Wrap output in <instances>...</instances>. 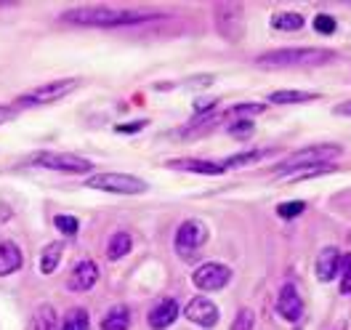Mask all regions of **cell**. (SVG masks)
<instances>
[{
  "label": "cell",
  "mask_w": 351,
  "mask_h": 330,
  "mask_svg": "<svg viewBox=\"0 0 351 330\" xmlns=\"http://www.w3.org/2000/svg\"><path fill=\"white\" fill-rule=\"evenodd\" d=\"M99 283V266L96 261H80V264H75V269L69 272V277H66V287L69 290H75V293H86L90 287Z\"/></svg>",
  "instance_id": "11"
},
{
  "label": "cell",
  "mask_w": 351,
  "mask_h": 330,
  "mask_svg": "<svg viewBox=\"0 0 351 330\" xmlns=\"http://www.w3.org/2000/svg\"><path fill=\"white\" fill-rule=\"evenodd\" d=\"M75 89H80V80L77 78H64V80H53V83H45L38 89L27 91L16 99L19 107H32V104H51V102H59L69 96Z\"/></svg>",
  "instance_id": "4"
},
{
  "label": "cell",
  "mask_w": 351,
  "mask_h": 330,
  "mask_svg": "<svg viewBox=\"0 0 351 330\" xmlns=\"http://www.w3.org/2000/svg\"><path fill=\"white\" fill-rule=\"evenodd\" d=\"M229 280H232V269L223 264H216V261H208V264L197 266L195 274H192V283H195L199 290H205V293L221 290Z\"/></svg>",
  "instance_id": "9"
},
{
  "label": "cell",
  "mask_w": 351,
  "mask_h": 330,
  "mask_svg": "<svg viewBox=\"0 0 351 330\" xmlns=\"http://www.w3.org/2000/svg\"><path fill=\"white\" fill-rule=\"evenodd\" d=\"M335 54L325 51V48H306V45H298V48H282V51H269L261 54L256 59V64L263 69H306V67H322L332 62Z\"/></svg>",
  "instance_id": "2"
},
{
  "label": "cell",
  "mask_w": 351,
  "mask_h": 330,
  "mask_svg": "<svg viewBox=\"0 0 351 330\" xmlns=\"http://www.w3.org/2000/svg\"><path fill=\"white\" fill-rule=\"evenodd\" d=\"M184 317H186L189 322L199 325V328H213V325L219 322V307H216L210 298L197 296V298H192V301L186 304Z\"/></svg>",
  "instance_id": "10"
},
{
  "label": "cell",
  "mask_w": 351,
  "mask_h": 330,
  "mask_svg": "<svg viewBox=\"0 0 351 330\" xmlns=\"http://www.w3.org/2000/svg\"><path fill=\"white\" fill-rule=\"evenodd\" d=\"M131 248H133V240L128 232H114L110 245H107V259H110V261H120L123 256L131 253Z\"/></svg>",
  "instance_id": "18"
},
{
  "label": "cell",
  "mask_w": 351,
  "mask_h": 330,
  "mask_svg": "<svg viewBox=\"0 0 351 330\" xmlns=\"http://www.w3.org/2000/svg\"><path fill=\"white\" fill-rule=\"evenodd\" d=\"M157 19L154 14L141 11H125V8H110V5H83L62 14V22L77 24V27H123V24H138Z\"/></svg>",
  "instance_id": "1"
},
{
  "label": "cell",
  "mask_w": 351,
  "mask_h": 330,
  "mask_svg": "<svg viewBox=\"0 0 351 330\" xmlns=\"http://www.w3.org/2000/svg\"><path fill=\"white\" fill-rule=\"evenodd\" d=\"M22 266V250L14 242H0V277L16 272Z\"/></svg>",
  "instance_id": "16"
},
{
  "label": "cell",
  "mask_w": 351,
  "mask_h": 330,
  "mask_svg": "<svg viewBox=\"0 0 351 330\" xmlns=\"http://www.w3.org/2000/svg\"><path fill=\"white\" fill-rule=\"evenodd\" d=\"M178 317V304L173 298H162L157 307L149 311V328L152 330H165L171 328Z\"/></svg>",
  "instance_id": "13"
},
{
  "label": "cell",
  "mask_w": 351,
  "mask_h": 330,
  "mask_svg": "<svg viewBox=\"0 0 351 330\" xmlns=\"http://www.w3.org/2000/svg\"><path fill=\"white\" fill-rule=\"evenodd\" d=\"M128 328H131V309L123 307V304L112 307L104 314V320H101V330H128Z\"/></svg>",
  "instance_id": "17"
},
{
  "label": "cell",
  "mask_w": 351,
  "mask_h": 330,
  "mask_svg": "<svg viewBox=\"0 0 351 330\" xmlns=\"http://www.w3.org/2000/svg\"><path fill=\"white\" fill-rule=\"evenodd\" d=\"M32 163L40 168H51V171H64V174H88L90 171V160L69 152H40L32 157Z\"/></svg>",
  "instance_id": "6"
},
{
  "label": "cell",
  "mask_w": 351,
  "mask_h": 330,
  "mask_svg": "<svg viewBox=\"0 0 351 330\" xmlns=\"http://www.w3.org/2000/svg\"><path fill=\"white\" fill-rule=\"evenodd\" d=\"M335 19L328 16V14H319V16H314V30L317 32H322V35H330V32H335Z\"/></svg>",
  "instance_id": "28"
},
{
  "label": "cell",
  "mask_w": 351,
  "mask_h": 330,
  "mask_svg": "<svg viewBox=\"0 0 351 330\" xmlns=\"http://www.w3.org/2000/svg\"><path fill=\"white\" fill-rule=\"evenodd\" d=\"M35 330H59V317H56V311L53 307H40L38 309V314H35Z\"/></svg>",
  "instance_id": "24"
},
{
  "label": "cell",
  "mask_w": 351,
  "mask_h": 330,
  "mask_svg": "<svg viewBox=\"0 0 351 330\" xmlns=\"http://www.w3.org/2000/svg\"><path fill=\"white\" fill-rule=\"evenodd\" d=\"M261 112H263V104H237V107L232 110V115L247 120V115H261Z\"/></svg>",
  "instance_id": "31"
},
{
  "label": "cell",
  "mask_w": 351,
  "mask_h": 330,
  "mask_svg": "<svg viewBox=\"0 0 351 330\" xmlns=\"http://www.w3.org/2000/svg\"><path fill=\"white\" fill-rule=\"evenodd\" d=\"M229 133L234 139H250L253 136V123L250 120H234V123H229Z\"/></svg>",
  "instance_id": "27"
},
{
  "label": "cell",
  "mask_w": 351,
  "mask_h": 330,
  "mask_svg": "<svg viewBox=\"0 0 351 330\" xmlns=\"http://www.w3.org/2000/svg\"><path fill=\"white\" fill-rule=\"evenodd\" d=\"M216 27L229 40L237 43L242 38V5L240 3H219L216 5Z\"/></svg>",
  "instance_id": "8"
},
{
  "label": "cell",
  "mask_w": 351,
  "mask_h": 330,
  "mask_svg": "<svg viewBox=\"0 0 351 330\" xmlns=\"http://www.w3.org/2000/svg\"><path fill=\"white\" fill-rule=\"evenodd\" d=\"M335 115H341V117H351V102L338 104V107H335Z\"/></svg>",
  "instance_id": "34"
},
{
  "label": "cell",
  "mask_w": 351,
  "mask_h": 330,
  "mask_svg": "<svg viewBox=\"0 0 351 330\" xmlns=\"http://www.w3.org/2000/svg\"><path fill=\"white\" fill-rule=\"evenodd\" d=\"M338 269H341V250L338 248H322L319 256H317V280L330 283Z\"/></svg>",
  "instance_id": "14"
},
{
  "label": "cell",
  "mask_w": 351,
  "mask_h": 330,
  "mask_svg": "<svg viewBox=\"0 0 351 330\" xmlns=\"http://www.w3.org/2000/svg\"><path fill=\"white\" fill-rule=\"evenodd\" d=\"M341 152H343V147H341V144H314V147H306V150H301V152H293L290 157H285L280 165H274V168H271V174H274V176H285V174L301 171V168L322 165V163L335 160Z\"/></svg>",
  "instance_id": "3"
},
{
  "label": "cell",
  "mask_w": 351,
  "mask_h": 330,
  "mask_svg": "<svg viewBox=\"0 0 351 330\" xmlns=\"http://www.w3.org/2000/svg\"><path fill=\"white\" fill-rule=\"evenodd\" d=\"M271 27L280 30V32H298L304 27V16L301 14H293V11H282V14H274L271 16Z\"/></svg>",
  "instance_id": "21"
},
{
  "label": "cell",
  "mask_w": 351,
  "mask_h": 330,
  "mask_svg": "<svg viewBox=\"0 0 351 330\" xmlns=\"http://www.w3.org/2000/svg\"><path fill=\"white\" fill-rule=\"evenodd\" d=\"M341 293L343 296L351 293V253L341 256Z\"/></svg>",
  "instance_id": "25"
},
{
  "label": "cell",
  "mask_w": 351,
  "mask_h": 330,
  "mask_svg": "<svg viewBox=\"0 0 351 330\" xmlns=\"http://www.w3.org/2000/svg\"><path fill=\"white\" fill-rule=\"evenodd\" d=\"M205 240H208V226L199 219H186L176 232V250H178V256L186 259L195 250H199Z\"/></svg>",
  "instance_id": "7"
},
{
  "label": "cell",
  "mask_w": 351,
  "mask_h": 330,
  "mask_svg": "<svg viewBox=\"0 0 351 330\" xmlns=\"http://www.w3.org/2000/svg\"><path fill=\"white\" fill-rule=\"evenodd\" d=\"M168 168H173V171H192V174H210V176H216V174H221V171H223L219 163H210V160H197V157L171 160V163H168Z\"/></svg>",
  "instance_id": "15"
},
{
  "label": "cell",
  "mask_w": 351,
  "mask_h": 330,
  "mask_svg": "<svg viewBox=\"0 0 351 330\" xmlns=\"http://www.w3.org/2000/svg\"><path fill=\"white\" fill-rule=\"evenodd\" d=\"M53 224H56V229H59V232H64V235H75V232H77V226H80L77 219H72V216H56Z\"/></svg>",
  "instance_id": "29"
},
{
  "label": "cell",
  "mask_w": 351,
  "mask_h": 330,
  "mask_svg": "<svg viewBox=\"0 0 351 330\" xmlns=\"http://www.w3.org/2000/svg\"><path fill=\"white\" fill-rule=\"evenodd\" d=\"M14 115H16V112L11 110V107H5V104H0V126H3V123H8V120H11Z\"/></svg>",
  "instance_id": "33"
},
{
  "label": "cell",
  "mask_w": 351,
  "mask_h": 330,
  "mask_svg": "<svg viewBox=\"0 0 351 330\" xmlns=\"http://www.w3.org/2000/svg\"><path fill=\"white\" fill-rule=\"evenodd\" d=\"M144 128V123L141 120H136V123H128V126H117L114 131L117 133H133V131H141Z\"/></svg>",
  "instance_id": "32"
},
{
  "label": "cell",
  "mask_w": 351,
  "mask_h": 330,
  "mask_svg": "<svg viewBox=\"0 0 351 330\" xmlns=\"http://www.w3.org/2000/svg\"><path fill=\"white\" fill-rule=\"evenodd\" d=\"M202 107H205V102H197V110H202ZM213 107H216V102H210V104H208V110H213Z\"/></svg>",
  "instance_id": "35"
},
{
  "label": "cell",
  "mask_w": 351,
  "mask_h": 330,
  "mask_svg": "<svg viewBox=\"0 0 351 330\" xmlns=\"http://www.w3.org/2000/svg\"><path fill=\"white\" fill-rule=\"evenodd\" d=\"M59 330H90L88 311L86 309H72V311H66V317L62 320Z\"/></svg>",
  "instance_id": "23"
},
{
  "label": "cell",
  "mask_w": 351,
  "mask_h": 330,
  "mask_svg": "<svg viewBox=\"0 0 351 330\" xmlns=\"http://www.w3.org/2000/svg\"><path fill=\"white\" fill-rule=\"evenodd\" d=\"M86 184L90 189H101L110 195H141V192H147V181L131 176V174H99V176L88 178Z\"/></svg>",
  "instance_id": "5"
},
{
  "label": "cell",
  "mask_w": 351,
  "mask_h": 330,
  "mask_svg": "<svg viewBox=\"0 0 351 330\" xmlns=\"http://www.w3.org/2000/svg\"><path fill=\"white\" fill-rule=\"evenodd\" d=\"M311 99H317L314 91H274V93H269L271 104H301V102H311Z\"/></svg>",
  "instance_id": "19"
},
{
  "label": "cell",
  "mask_w": 351,
  "mask_h": 330,
  "mask_svg": "<svg viewBox=\"0 0 351 330\" xmlns=\"http://www.w3.org/2000/svg\"><path fill=\"white\" fill-rule=\"evenodd\" d=\"M62 253H64V245H62V242H51L43 250V256H40V272H43V274H53L56 266H59Z\"/></svg>",
  "instance_id": "22"
},
{
  "label": "cell",
  "mask_w": 351,
  "mask_h": 330,
  "mask_svg": "<svg viewBox=\"0 0 351 330\" xmlns=\"http://www.w3.org/2000/svg\"><path fill=\"white\" fill-rule=\"evenodd\" d=\"M304 202H282V205H277V216L280 219H295V216H301L304 213Z\"/></svg>",
  "instance_id": "26"
},
{
  "label": "cell",
  "mask_w": 351,
  "mask_h": 330,
  "mask_svg": "<svg viewBox=\"0 0 351 330\" xmlns=\"http://www.w3.org/2000/svg\"><path fill=\"white\" fill-rule=\"evenodd\" d=\"M277 311L285 317L287 322H298L301 320V314H304V298H301L298 287L293 285V283H285V287H282V293L277 298Z\"/></svg>",
  "instance_id": "12"
},
{
  "label": "cell",
  "mask_w": 351,
  "mask_h": 330,
  "mask_svg": "<svg viewBox=\"0 0 351 330\" xmlns=\"http://www.w3.org/2000/svg\"><path fill=\"white\" fill-rule=\"evenodd\" d=\"M253 311L250 309H242L240 314H237V320H234V325H232V330H253Z\"/></svg>",
  "instance_id": "30"
},
{
  "label": "cell",
  "mask_w": 351,
  "mask_h": 330,
  "mask_svg": "<svg viewBox=\"0 0 351 330\" xmlns=\"http://www.w3.org/2000/svg\"><path fill=\"white\" fill-rule=\"evenodd\" d=\"M266 154H271V150H253V152H240L234 154V157H226L223 163H219L221 168L226 171V168H245V165H253V163H258L263 160Z\"/></svg>",
  "instance_id": "20"
}]
</instances>
